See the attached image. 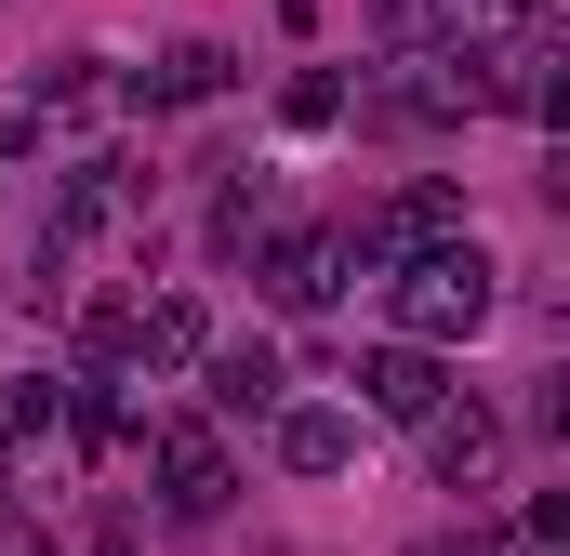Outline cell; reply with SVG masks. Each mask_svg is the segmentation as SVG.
<instances>
[{
    "label": "cell",
    "instance_id": "obj_1",
    "mask_svg": "<svg viewBox=\"0 0 570 556\" xmlns=\"http://www.w3.org/2000/svg\"><path fill=\"white\" fill-rule=\"evenodd\" d=\"M491 318V266L478 252H425V266L399 278V331L412 345H451V331H478Z\"/></svg>",
    "mask_w": 570,
    "mask_h": 556
},
{
    "label": "cell",
    "instance_id": "obj_2",
    "mask_svg": "<svg viewBox=\"0 0 570 556\" xmlns=\"http://www.w3.org/2000/svg\"><path fill=\"white\" fill-rule=\"evenodd\" d=\"M159 464H173V517H213V504H226V450H213L199 424H173Z\"/></svg>",
    "mask_w": 570,
    "mask_h": 556
},
{
    "label": "cell",
    "instance_id": "obj_3",
    "mask_svg": "<svg viewBox=\"0 0 570 556\" xmlns=\"http://www.w3.org/2000/svg\"><path fill=\"white\" fill-rule=\"evenodd\" d=\"M358 385H372V411H399V424H425V411H438V358H425V345H385Z\"/></svg>",
    "mask_w": 570,
    "mask_h": 556
},
{
    "label": "cell",
    "instance_id": "obj_4",
    "mask_svg": "<svg viewBox=\"0 0 570 556\" xmlns=\"http://www.w3.org/2000/svg\"><path fill=\"white\" fill-rule=\"evenodd\" d=\"M491 464H504V424H491V411H451V424H438V477H451V490H491Z\"/></svg>",
    "mask_w": 570,
    "mask_h": 556
},
{
    "label": "cell",
    "instance_id": "obj_5",
    "mask_svg": "<svg viewBox=\"0 0 570 556\" xmlns=\"http://www.w3.org/2000/svg\"><path fill=\"white\" fill-rule=\"evenodd\" d=\"M199 93H226V53H213V40H173V53L146 67V107H199Z\"/></svg>",
    "mask_w": 570,
    "mask_h": 556
},
{
    "label": "cell",
    "instance_id": "obj_6",
    "mask_svg": "<svg viewBox=\"0 0 570 556\" xmlns=\"http://www.w3.org/2000/svg\"><path fill=\"white\" fill-rule=\"evenodd\" d=\"M345 450H358V424H345V411H292V424H279V464H292V477H332Z\"/></svg>",
    "mask_w": 570,
    "mask_h": 556
},
{
    "label": "cell",
    "instance_id": "obj_7",
    "mask_svg": "<svg viewBox=\"0 0 570 556\" xmlns=\"http://www.w3.org/2000/svg\"><path fill=\"white\" fill-rule=\"evenodd\" d=\"M332 266H345L332 239H279V252H266V291H279V305H318V291H332Z\"/></svg>",
    "mask_w": 570,
    "mask_h": 556
},
{
    "label": "cell",
    "instance_id": "obj_8",
    "mask_svg": "<svg viewBox=\"0 0 570 556\" xmlns=\"http://www.w3.org/2000/svg\"><path fill=\"white\" fill-rule=\"evenodd\" d=\"M213 398H226V411H266V398H279V345H226V358H213Z\"/></svg>",
    "mask_w": 570,
    "mask_h": 556
},
{
    "label": "cell",
    "instance_id": "obj_9",
    "mask_svg": "<svg viewBox=\"0 0 570 556\" xmlns=\"http://www.w3.org/2000/svg\"><path fill=\"white\" fill-rule=\"evenodd\" d=\"M279 107H292V120H305V133H318V120H345V80H332V67H305V80H292Z\"/></svg>",
    "mask_w": 570,
    "mask_h": 556
},
{
    "label": "cell",
    "instance_id": "obj_10",
    "mask_svg": "<svg viewBox=\"0 0 570 556\" xmlns=\"http://www.w3.org/2000/svg\"><path fill=\"white\" fill-rule=\"evenodd\" d=\"M107 556H134V544H107Z\"/></svg>",
    "mask_w": 570,
    "mask_h": 556
}]
</instances>
